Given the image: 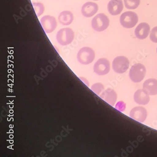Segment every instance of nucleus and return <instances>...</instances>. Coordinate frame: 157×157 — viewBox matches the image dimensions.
Masks as SVG:
<instances>
[{"label":"nucleus","mask_w":157,"mask_h":157,"mask_svg":"<svg viewBox=\"0 0 157 157\" xmlns=\"http://www.w3.org/2000/svg\"><path fill=\"white\" fill-rule=\"evenodd\" d=\"M146 73L145 66L141 63H136L130 68L129 77L131 80L134 83H139L144 79Z\"/></svg>","instance_id":"nucleus-1"},{"label":"nucleus","mask_w":157,"mask_h":157,"mask_svg":"<svg viewBox=\"0 0 157 157\" xmlns=\"http://www.w3.org/2000/svg\"><path fill=\"white\" fill-rule=\"evenodd\" d=\"M109 20L107 16L100 13L95 16L91 21L92 28L97 32H102L109 26Z\"/></svg>","instance_id":"nucleus-2"},{"label":"nucleus","mask_w":157,"mask_h":157,"mask_svg":"<svg viewBox=\"0 0 157 157\" xmlns=\"http://www.w3.org/2000/svg\"><path fill=\"white\" fill-rule=\"evenodd\" d=\"M74 39V32L70 28H63L59 30L56 35L58 43L62 46L70 44Z\"/></svg>","instance_id":"nucleus-3"},{"label":"nucleus","mask_w":157,"mask_h":157,"mask_svg":"<svg viewBox=\"0 0 157 157\" xmlns=\"http://www.w3.org/2000/svg\"><path fill=\"white\" fill-rule=\"evenodd\" d=\"M95 56V52L93 49L89 47H84L79 51L77 59L80 63L88 65L94 61Z\"/></svg>","instance_id":"nucleus-4"},{"label":"nucleus","mask_w":157,"mask_h":157,"mask_svg":"<svg viewBox=\"0 0 157 157\" xmlns=\"http://www.w3.org/2000/svg\"><path fill=\"white\" fill-rule=\"evenodd\" d=\"M138 21L137 15L133 11H126L121 15L120 22L123 27L127 29L134 28Z\"/></svg>","instance_id":"nucleus-5"},{"label":"nucleus","mask_w":157,"mask_h":157,"mask_svg":"<svg viewBox=\"0 0 157 157\" xmlns=\"http://www.w3.org/2000/svg\"><path fill=\"white\" fill-rule=\"evenodd\" d=\"M129 64V61L125 56H117L112 62V68L117 73L123 74L127 71Z\"/></svg>","instance_id":"nucleus-6"},{"label":"nucleus","mask_w":157,"mask_h":157,"mask_svg":"<svg viewBox=\"0 0 157 157\" xmlns=\"http://www.w3.org/2000/svg\"><path fill=\"white\" fill-rule=\"evenodd\" d=\"M110 69V62L106 58L98 59L94 67V71L95 73L100 76L107 74Z\"/></svg>","instance_id":"nucleus-7"},{"label":"nucleus","mask_w":157,"mask_h":157,"mask_svg":"<svg viewBox=\"0 0 157 157\" xmlns=\"http://www.w3.org/2000/svg\"><path fill=\"white\" fill-rule=\"evenodd\" d=\"M40 22L42 28L47 34L53 32L57 26L56 18L52 16L46 15L43 17Z\"/></svg>","instance_id":"nucleus-8"},{"label":"nucleus","mask_w":157,"mask_h":157,"mask_svg":"<svg viewBox=\"0 0 157 157\" xmlns=\"http://www.w3.org/2000/svg\"><path fill=\"white\" fill-rule=\"evenodd\" d=\"M147 115L148 114L146 109L142 106L134 108L130 112V117L132 118L141 123L145 121L147 118Z\"/></svg>","instance_id":"nucleus-9"},{"label":"nucleus","mask_w":157,"mask_h":157,"mask_svg":"<svg viewBox=\"0 0 157 157\" xmlns=\"http://www.w3.org/2000/svg\"><path fill=\"white\" fill-rule=\"evenodd\" d=\"M97 3L93 2H87L82 7V14L85 17H90L95 15L98 10Z\"/></svg>","instance_id":"nucleus-10"},{"label":"nucleus","mask_w":157,"mask_h":157,"mask_svg":"<svg viewBox=\"0 0 157 157\" xmlns=\"http://www.w3.org/2000/svg\"><path fill=\"white\" fill-rule=\"evenodd\" d=\"M109 12L112 15H117L121 13L123 10L122 0H111L108 4Z\"/></svg>","instance_id":"nucleus-11"},{"label":"nucleus","mask_w":157,"mask_h":157,"mask_svg":"<svg viewBox=\"0 0 157 157\" xmlns=\"http://www.w3.org/2000/svg\"><path fill=\"white\" fill-rule=\"evenodd\" d=\"M150 27L147 23H141L135 31V35L138 39L143 40L147 38L150 33Z\"/></svg>","instance_id":"nucleus-12"},{"label":"nucleus","mask_w":157,"mask_h":157,"mask_svg":"<svg viewBox=\"0 0 157 157\" xmlns=\"http://www.w3.org/2000/svg\"><path fill=\"white\" fill-rule=\"evenodd\" d=\"M149 95V94L144 89H139L134 94V101L136 103L140 105H146L150 101Z\"/></svg>","instance_id":"nucleus-13"},{"label":"nucleus","mask_w":157,"mask_h":157,"mask_svg":"<svg viewBox=\"0 0 157 157\" xmlns=\"http://www.w3.org/2000/svg\"><path fill=\"white\" fill-rule=\"evenodd\" d=\"M143 89L150 95L157 94V80L155 78L146 80L143 84Z\"/></svg>","instance_id":"nucleus-14"},{"label":"nucleus","mask_w":157,"mask_h":157,"mask_svg":"<svg viewBox=\"0 0 157 157\" xmlns=\"http://www.w3.org/2000/svg\"><path fill=\"white\" fill-rule=\"evenodd\" d=\"M101 97L106 102L113 106L117 100V94L113 89H109L104 91L101 95Z\"/></svg>","instance_id":"nucleus-15"},{"label":"nucleus","mask_w":157,"mask_h":157,"mask_svg":"<svg viewBox=\"0 0 157 157\" xmlns=\"http://www.w3.org/2000/svg\"><path fill=\"white\" fill-rule=\"evenodd\" d=\"M58 20L59 22L62 25H70L74 21L73 14L68 10L62 11L59 15Z\"/></svg>","instance_id":"nucleus-16"},{"label":"nucleus","mask_w":157,"mask_h":157,"mask_svg":"<svg viewBox=\"0 0 157 157\" xmlns=\"http://www.w3.org/2000/svg\"><path fill=\"white\" fill-rule=\"evenodd\" d=\"M32 4L37 17H39L41 15L43 14L45 8L44 4L41 2H33Z\"/></svg>","instance_id":"nucleus-17"},{"label":"nucleus","mask_w":157,"mask_h":157,"mask_svg":"<svg viewBox=\"0 0 157 157\" xmlns=\"http://www.w3.org/2000/svg\"><path fill=\"white\" fill-rule=\"evenodd\" d=\"M125 7L128 9L134 10L139 6L140 0H124Z\"/></svg>","instance_id":"nucleus-18"},{"label":"nucleus","mask_w":157,"mask_h":157,"mask_svg":"<svg viewBox=\"0 0 157 157\" xmlns=\"http://www.w3.org/2000/svg\"><path fill=\"white\" fill-rule=\"evenodd\" d=\"M91 89L94 93L99 95L104 90V86L101 83H96L92 86Z\"/></svg>","instance_id":"nucleus-19"},{"label":"nucleus","mask_w":157,"mask_h":157,"mask_svg":"<svg viewBox=\"0 0 157 157\" xmlns=\"http://www.w3.org/2000/svg\"><path fill=\"white\" fill-rule=\"evenodd\" d=\"M150 38L153 43H157V27H154L151 30Z\"/></svg>","instance_id":"nucleus-20"},{"label":"nucleus","mask_w":157,"mask_h":157,"mask_svg":"<svg viewBox=\"0 0 157 157\" xmlns=\"http://www.w3.org/2000/svg\"><path fill=\"white\" fill-rule=\"evenodd\" d=\"M94 1H98V0H94Z\"/></svg>","instance_id":"nucleus-21"},{"label":"nucleus","mask_w":157,"mask_h":157,"mask_svg":"<svg viewBox=\"0 0 157 157\" xmlns=\"http://www.w3.org/2000/svg\"></svg>","instance_id":"nucleus-22"}]
</instances>
